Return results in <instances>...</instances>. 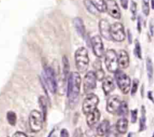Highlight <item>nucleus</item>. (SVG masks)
I'll return each mask as SVG.
<instances>
[{"label": "nucleus", "instance_id": "nucleus-21", "mask_svg": "<svg viewBox=\"0 0 154 137\" xmlns=\"http://www.w3.org/2000/svg\"><path fill=\"white\" fill-rule=\"evenodd\" d=\"M84 3L86 8L87 9V11H88L90 13L93 14L94 15L99 14V11L96 8V7L93 5V4L91 2L90 0H84Z\"/></svg>", "mask_w": 154, "mask_h": 137}, {"label": "nucleus", "instance_id": "nucleus-10", "mask_svg": "<svg viewBox=\"0 0 154 137\" xmlns=\"http://www.w3.org/2000/svg\"><path fill=\"white\" fill-rule=\"evenodd\" d=\"M91 45L93 48V53L99 58L105 55V48H104L103 42L99 36H95L91 39Z\"/></svg>", "mask_w": 154, "mask_h": 137}, {"label": "nucleus", "instance_id": "nucleus-29", "mask_svg": "<svg viewBox=\"0 0 154 137\" xmlns=\"http://www.w3.org/2000/svg\"><path fill=\"white\" fill-rule=\"evenodd\" d=\"M135 54H136L137 57L139 59H141V45H140L139 42L138 40H135Z\"/></svg>", "mask_w": 154, "mask_h": 137}, {"label": "nucleus", "instance_id": "nucleus-26", "mask_svg": "<svg viewBox=\"0 0 154 137\" xmlns=\"http://www.w3.org/2000/svg\"><path fill=\"white\" fill-rule=\"evenodd\" d=\"M146 127V116H145V110L144 107L142 106V113H141V117L140 119V131H142L145 129Z\"/></svg>", "mask_w": 154, "mask_h": 137}, {"label": "nucleus", "instance_id": "nucleus-24", "mask_svg": "<svg viewBox=\"0 0 154 137\" xmlns=\"http://www.w3.org/2000/svg\"><path fill=\"white\" fill-rule=\"evenodd\" d=\"M7 120L8 123L12 126H14L17 123V115L14 111H8L7 113Z\"/></svg>", "mask_w": 154, "mask_h": 137}, {"label": "nucleus", "instance_id": "nucleus-22", "mask_svg": "<svg viewBox=\"0 0 154 137\" xmlns=\"http://www.w3.org/2000/svg\"><path fill=\"white\" fill-rule=\"evenodd\" d=\"M146 66H147V75H148V78L150 81L153 79V63L150 58H147V61H146Z\"/></svg>", "mask_w": 154, "mask_h": 137}, {"label": "nucleus", "instance_id": "nucleus-16", "mask_svg": "<svg viewBox=\"0 0 154 137\" xmlns=\"http://www.w3.org/2000/svg\"><path fill=\"white\" fill-rule=\"evenodd\" d=\"M100 111L96 108L94 111L90 112V114H87V123L89 126L90 127H93L96 123L99 122V119H100Z\"/></svg>", "mask_w": 154, "mask_h": 137}, {"label": "nucleus", "instance_id": "nucleus-19", "mask_svg": "<svg viewBox=\"0 0 154 137\" xmlns=\"http://www.w3.org/2000/svg\"><path fill=\"white\" fill-rule=\"evenodd\" d=\"M117 132L120 133H126L128 129V120L126 117H122L117 120V125H116Z\"/></svg>", "mask_w": 154, "mask_h": 137}, {"label": "nucleus", "instance_id": "nucleus-25", "mask_svg": "<svg viewBox=\"0 0 154 137\" xmlns=\"http://www.w3.org/2000/svg\"><path fill=\"white\" fill-rule=\"evenodd\" d=\"M63 74L66 78H67L69 75V70H70V67H69V63L67 57H63Z\"/></svg>", "mask_w": 154, "mask_h": 137}, {"label": "nucleus", "instance_id": "nucleus-37", "mask_svg": "<svg viewBox=\"0 0 154 137\" xmlns=\"http://www.w3.org/2000/svg\"><path fill=\"white\" fill-rule=\"evenodd\" d=\"M13 137H27V135L22 132H17L14 134Z\"/></svg>", "mask_w": 154, "mask_h": 137}, {"label": "nucleus", "instance_id": "nucleus-28", "mask_svg": "<svg viewBox=\"0 0 154 137\" xmlns=\"http://www.w3.org/2000/svg\"><path fill=\"white\" fill-rule=\"evenodd\" d=\"M142 10L143 13L147 16L150 13V5H149V0H143L142 5Z\"/></svg>", "mask_w": 154, "mask_h": 137}, {"label": "nucleus", "instance_id": "nucleus-42", "mask_svg": "<svg viewBox=\"0 0 154 137\" xmlns=\"http://www.w3.org/2000/svg\"><path fill=\"white\" fill-rule=\"evenodd\" d=\"M153 137H154V134H153Z\"/></svg>", "mask_w": 154, "mask_h": 137}, {"label": "nucleus", "instance_id": "nucleus-20", "mask_svg": "<svg viewBox=\"0 0 154 137\" xmlns=\"http://www.w3.org/2000/svg\"><path fill=\"white\" fill-rule=\"evenodd\" d=\"M99 12H105L107 11L106 2L105 0H90Z\"/></svg>", "mask_w": 154, "mask_h": 137}, {"label": "nucleus", "instance_id": "nucleus-40", "mask_svg": "<svg viewBox=\"0 0 154 137\" xmlns=\"http://www.w3.org/2000/svg\"><path fill=\"white\" fill-rule=\"evenodd\" d=\"M53 132H54V130H53V131H52V132H51V133H50V134H49V135H48V137H51V135H52Z\"/></svg>", "mask_w": 154, "mask_h": 137}, {"label": "nucleus", "instance_id": "nucleus-4", "mask_svg": "<svg viewBox=\"0 0 154 137\" xmlns=\"http://www.w3.org/2000/svg\"><path fill=\"white\" fill-rule=\"evenodd\" d=\"M105 66L109 72H116L118 70V56L114 50H108L105 54Z\"/></svg>", "mask_w": 154, "mask_h": 137}, {"label": "nucleus", "instance_id": "nucleus-2", "mask_svg": "<svg viewBox=\"0 0 154 137\" xmlns=\"http://www.w3.org/2000/svg\"><path fill=\"white\" fill-rule=\"evenodd\" d=\"M75 64L80 72H84L88 69L90 59L88 51L85 48H80L76 51L75 54Z\"/></svg>", "mask_w": 154, "mask_h": 137}, {"label": "nucleus", "instance_id": "nucleus-15", "mask_svg": "<svg viewBox=\"0 0 154 137\" xmlns=\"http://www.w3.org/2000/svg\"><path fill=\"white\" fill-rule=\"evenodd\" d=\"M114 88H115V84L113 78H111V76L105 77L102 81V89L105 94H109L114 90Z\"/></svg>", "mask_w": 154, "mask_h": 137}, {"label": "nucleus", "instance_id": "nucleus-18", "mask_svg": "<svg viewBox=\"0 0 154 137\" xmlns=\"http://www.w3.org/2000/svg\"><path fill=\"white\" fill-rule=\"evenodd\" d=\"M109 129H110L109 121L107 120H104L97 127L96 132H97L98 135H100V136H103V135H106V134L108 133Z\"/></svg>", "mask_w": 154, "mask_h": 137}, {"label": "nucleus", "instance_id": "nucleus-7", "mask_svg": "<svg viewBox=\"0 0 154 137\" xmlns=\"http://www.w3.org/2000/svg\"><path fill=\"white\" fill-rule=\"evenodd\" d=\"M99 97L94 93H90L86 97L83 102V112L86 114H90V112L96 109L98 104H99Z\"/></svg>", "mask_w": 154, "mask_h": 137}, {"label": "nucleus", "instance_id": "nucleus-17", "mask_svg": "<svg viewBox=\"0 0 154 137\" xmlns=\"http://www.w3.org/2000/svg\"><path fill=\"white\" fill-rule=\"evenodd\" d=\"M73 23L74 26H75V30H76L78 35H79L80 36H81V37L84 38V36H85L86 30L83 20L80 17H75V19L73 20Z\"/></svg>", "mask_w": 154, "mask_h": 137}, {"label": "nucleus", "instance_id": "nucleus-9", "mask_svg": "<svg viewBox=\"0 0 154 137\" xmlns=\"http://www.w3.org/2000/svg\"><path fill=\"white\" fill-rule=\"evenodd\" d=\"M111 39L116 42H123L126 39V33L123 24L120 23H114L111 25Z\"/></svg>", "mask_w": 154, "mask_h": 137}, {"label": "nucleus", "instance_id": "nucleus-39", "mask_svg": "<svg viewBox=\"0 0 154 137\" xmlns=\"http://www.w3.org/2000/svg\"><path fill=\"white\" fill-rule=\"evenodd\" d=\"M138 31L141 32V17H140V16L138 17Z\"/></svg>", "mask_w": 154, "mask_h": 137}, {"label": "nucleus", "instance_id": "nucleus-12", "mask_svg": "<svg viewBox=\"0 0 154 137\" xmlns=\"http://www.w3.org/2000/svg\"><path fill=\"white\" fill-rule=\"evenodd\" d=\"M106 5L108 14L115 19H120L121 14L117 3L114 0H107Z\"/></svg>", "mask_w": 154, "mask_h": 137}, {"label": "nucleus", "instance_id": "nucleus-41", "mask_svg": "<svg viewBox=\"0 0 154 137\" xmlns=\"http://www.w3.org/2000/svg\"><path fill=\"white\" fill-rule=\"evenodd\" d=\"M128 137H132V133H129V135H128Z\"/></svg>", "mask_w": 154, "mask_h": 137}, {"label": "nucleus", "instance_id": "nucleus-35", "mask_svg": "<svg viewBox=\"0 0 154 137\" xmlns=\"http://www.w3.org/2000/svg\"><path fill=\"white\" fill-rule=\"evenodd\" d=\"M82 131H81V129H80V128H78V129H75V132H74L73 134V136L72 137H82Z\"/></svg>", "mask_w": 154, "mask_h": 137}, {"label": "nucleus", "instance_id": "nucleus-33", "mask_svg": "<svg viewBox=\"0 0 154 137\" xmlns=\"http://www.w3.org/2000/svg\"><path fill=\"white\" fill-rule=\"evenodd\" d=\"M137 11V5L135 2H132L131 3V12H132V15H133V19L135 18V15H136Z\"/></svg>", "mask_w": 154, "mask_h": 137}, {"label": "nucleus", "instance_id": "nucleus-11", "mask_svg": "<svg viewBox=\"0 0 154 137\" xmlns=\"http://www.w3.org/2000/svg\"><path fill=\"white\" fill-rule=\"evenodd\" d=\"M121 100L120 98L117 96H112L107 101V111L111 114H114L118 111L119 108L121 105Z\"/></svg>", "mask_w": 154, "mask_h": 137}, {"label": "nucleus", "instance_id": "nucleus-38", "mask_svg": "<svg viewBox=\"0 0 154 137\" xmlns=\"http://www.w3.org/2000/svg\"><path fill=\"white\" fill-rule=\"evenodd\" d=\"M128 0H120V3H121L122 7L124 9H127L128 8Z\"/></svg>", "mask_w": 154, "mask_h": 137}, {"label": "nucleus", "instance_id": "nucleus-36", "mask_svg": "<svg viewBox=\"0 0 154 137\" xmlns=\"http://www.w3.org/2000/svg\"><path fill=\"white\" fill-rule=\"evenodd\" d=\"M60 137H69V133L66 129H63L60 132Z\"/></svg>", "mask_w": 154, "mask_h": 137}, {"label": "nucleus", "instance_id": "nucleus-27", "mask_svg": "<svg viewBox=\"0 0 154 137\" xmlns=\"http://www.w3.org/2000/svg\"><path fill=\"white\" fill-rule=\"evenodd\" d=\"M39 102H40V106L42 108V111H43V117L45 119L47 113V101L44 96H41L39 99Z\"/></svg>", "mask_w": 154, "mask_h": 137}, {"label": "nucleus", "instance_id": "nucleus-23", "mask_svg": "<svg viewBox=\"0 0 154 137\" xmlns=\"http://www.w3.org/2000/svg\"><path fill=\"white\" fill-rule=\"evenodd\" d=\"M128 111H129V109H128L127 103L125 101H123L121 102V105H120V108H119L117 114H118V115L120 116H126L127 115Z\"/></svg>", "mask_w": 154, "mask_h": 137}, {"label": "nucleus", "instance_id": "nucleus-6", "mask_svg": "<svg viewBox=\"0 0 154 137\" xmlns=\"http://www.w3.org/2000/svg\"><path fill=\"white\" fill-rule=\"evenodd\" d=\"M44 78L48 89L52 93H56L57 90V83L56 80L55 74L52 68L47 66L44 71Z\"/></svg>", "mask_w": 154, "mask_h": 137}, {"label": "nucleus", "instance_id": "nucleus-5", "mask_svg": "<svg viewBox=\"0 0 154 137\" xmlns=\"http://www.w3.org/2000/svg\"><path fill=\"white\" fill-rule=\"evenodd\" d=\"M43 123V115L40 111L37 110H32L29 117V123L30 129L33 132H38L42 128Z\"/></svg>", "mask_w": 154, "mask_h": 137}, {"label": "nucleus", "instance_id": "nucleus-30", "mask_svg": "<svg viewBox=\"0 0 154 137\" xmlns=\"http://www.w3.org/2000/svg\"><path fill=\"white\" fill-rule=\"evenodd\" d=\"M138 80L134 79L133 82H132V89H131V94L135 95V93L137 92V90H138Z\"/></svg>", "mask_w": 154, "mask_h": 137}, {"label": "nucleus", "instance_id": "nucleus-34", "mask_svg": "<svg viewBox=\"0 0 154 137\" xmlns=\"http://www.w3.org/2000/svg\"><path fill=\"white\" fill-rule=\"evenodd\" d=\"M96 77H97V79L99 80H102L104 78V72L103 70L102 69V68H100V69H99L97 70V72H96Z\"/></svg>", "mask_w": 154, "mask_h": 137}, {"label": "nucleus", "instance_id": "nucleus-3", "mask_svg": "<svg viewBox=\"0 0 154 137\" xmlns=\"http://www.w3.org/2000/svg\"><path fill=\"white\" fill-rule=\"evenodd\" d=\"M115 79L119 88L124 94H127L131 88V80L129 75L121 70L115 72Z\"/></svg>", "mask_w": 154, "mask_h": 137}, {"label": "nucleus", "instance_id": "nucleus-32", "mask_svg": "<svg viewBox=\"0 0 154 137\" xmlns=\"http://www.w3.org/2000/svg\"><path fill=\"white\" fill-rule=\"evenodd\" d=\"M137 118H138V110H132V112H131V120H132V123H135Z\"/></svg>", "mask_w": 154, "mask_h": 137}, {"label": "nucleus", "instance_id": "nucleus-1", "mask_svg": "<svg viewBox=\"0 0 154 137\" xmlns=\"http://www.w3.org/2000/svg\"><path fill=\"white\" fill-rule=\"evenodd\" d=\"M81 84V75L78 72H72L68 80V99L71 106L75 105L78 100Z\"/></svg>", "mask_w": 154, "mask_h": 137}, {"label": "nucleus", "instance_id": "nucleus-13", "mask_svg": "<svg viewBox=\"0 0 154 137\" xmlns=\"http://www.w3.org/2000/svg\"><path fill=\"white\" fill-rule=\"evenodd\" d=\"M99 31L101 36L107 40H111V25L108 20L102 19L99 21Z\"/></svg>", "mask_w": 154, "mask_h": 137}, {"label": "nucleus", "instance_id": "nucleus-31", "mask_svg": "<svg viewBox=\"0 0 154 137\" xmlns=\"http://www.w3.org/2000/svg\"><path fill=\"white\" fill-rule=\"evenodd\" d=\"M96 133L97 132H96L94 129H89L83 134L82 137H96Z\"/></svg>", "mask_w": 154, "mask_h": 137}, {"label": "nucleus", "instance_id": "nucleus-8", "mask_svg": "<svg viewBox=\"0 0 154 137\" xmlns=\"http://www.w3.org/2000/svg\"><path fill=\"white\" fill-rule=\"evenodd\" d=\"M96 72L90 71L86 74L84 78V92L86 94H90L96 87Z\"/></svg>", "mask_w": 154, "mask_h": 137}, {"label": "nucleus", "instance_id": "nucleus-14", "mask_svg": "<svg viewBox=\"0 0 154 137\" xmlns=\"http://www.w3.org/2000/svg\"><path fill=\"white\" fill-rule=\"evenodd\" d=\"M117 56H118L119 67L122 69L128 68L129 65V57L128 53L124 50H120Z\"/></svg>", "mask_w": 154, "mask_h": 137}]
</instances>
